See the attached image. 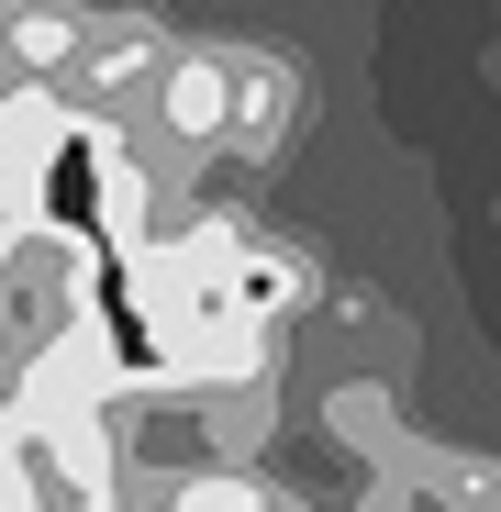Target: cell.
<instances>
[{
    "instance_id": "4",
    "label": "cell",
    "mask_w": 501,
    "mask_h": 512,
    "mask_svg": "<svg viewBox=\"0 0 501 512\" xmlns=\"http://www.w3.org/2000/svg\"><path fill=\"white\" fill-rule=\"evenodd\" d=\"M0 45H12V78H67L78 12H12V23H0Z\"/></svg>"
},
{
    "instance_id": "2",
    "label": "cell",
    "mask_w": 501,
    "mask_h": 512,
    "mask_svg": "<svg viewBox=\"0 0 501 512\" xmlns=\"http://www.w3.org/2000/svg\"><path fill=\"white\" fill-rule=\"evenodd\" d=\"M156 123L179 134V145H234V56L179 45V56L156 67Z\"/></svg>"
},
{
    "instance_id": "3",
    "label": "cell",
    "mask_w": 501,
    "mask_h": 512,
    "mask_svg": "<svg viewBox=\"0 0 501 512\" xmlns=\"http://www.w3.org/2000/svg\"><path fill=\"white\" fill-rule=\"evenodd\" d=\"M279 123H290V67L234 56V145H279Z\"/></svg>"
},
{
    "instance_id": "1",
    "label": "cell",
    "mask_w": 501,
    "mask_h": 512,
    "mask_svg": "<svg viewBox=\"0 0 501 512\" xmlns=\"http://www.w3.org/2000/svg\"><path fill=\"white\" fill-rule=\"evenodd\" d=\"M156 67H167V45L145 34V23H78V56H67V78H56V90L67 101H90V112H123L134 90H156Z\"/></svg>"
}]
</instances>
